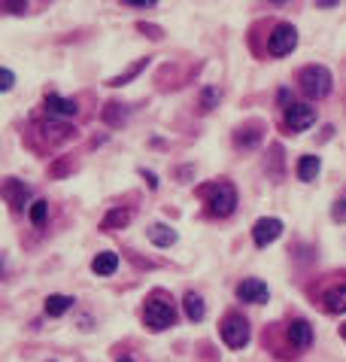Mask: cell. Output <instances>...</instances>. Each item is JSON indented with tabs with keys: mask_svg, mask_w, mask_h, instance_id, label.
I'll list each match as a JSON object with an SVG mask.
<instances>
[{
	"mask_svg": "<svg viewBox=\"0 0 346 362\" xmlns=\"http://www.w3.org/2000/svg\"><path fill=\"white\" fill-rule=\"evenodd\" d=\"M0 88H4V92H9V88H13V70H0Z\"/></svg>",
	"mask_w": 346,
	"mask_h": 362,
	"instance_id": "27",
	"label": "cell"
},
{
	"mask_svg": "<svg viewBox=\"0 0 346 362\" xmlns=\"http://www.w3.org/2000/svg\"><path fill=\"white\" fill-rule=\"evenodd\" d=\"M125 4L128 6H155L158 0H125Z\"/></svg>",
	"mask_w": 346,
	"mask_h": 362,
	"instance_id": "28",
	"label": "cell"
},
{
	"mask_svg": "<svg viewBox=\"0 0 346 362\" xmlns=\"http://www.w3.org/2000/svg\"><path fill=\"white\" fill-rule=\"evenodd\" d=\"M149 240L155 247H170V244H177V231L167 228V226H161V223H155V226L149 228Z\"/></svg>",
	"mask_w": 346,
	"mask_h": 362,
	"instance_id": "16",
	"label": "cell"
},
{
	"mask_svg": "<svg viewBox=\"0 0 346 362\" xmlns=\"http://www.w3.org/2000/svg\"><path fill=\"white\" fill-rule=\"evenodd\" d=\"M140 31H143L146 37H152V40H161V37H165V34H161V28H158V25H146V22L140 25Z\"/></svg>",
	"mask_w": 346,
	"mask_h": 362,
	"instance_id": "26",
	"label": "cell"
},
{
	"mask_svg": "<svg viewBox=\"0 0 346 362\" xmlns=\"http://www.w3.org/2000/svg\"><path fill=\"white\" fill-rule=\"evenodd\" d=\"M207 201L213 216H231L234 207H237V189L231 183H216L207 189Z\"/></svg>",
	"mask_w": 346,
	"mask_h": 362,
	"instance_id": "2",
	"label": "cell"
},
{
	"mask_svg": "<svg viewBox=\"0 0 346 362\" xmlns=\"http://www.w3.org/2000/svg\"><path fill=\"white\" fill-rule=\"evenodd\" d=\"M325 308L331 314H346V286H334L325 293Z\"/></svg>",
	"mask_w": 346,
	"mask_h": 362,
	"instance_id": "15",
	"label": "cell"
},
{
	"mask_svg": "<svg viewBox=\"0 0 346 362\" xmlns=\"http://www.w3.org/2000/svg\"><path fill=\"white\" fill-rule=\"evenodd\" d=\"M116 268H119V256H116V253H97L95 262H91V271H95L97 277L116 274Z\"/></svg>",
	"mask_w": 346,
	"mask_h": 362,
	"instance_id": "13",
	"label": "cell"
},
{
	"mask_svg": "<svg viewBox=\"0 0 346 362\" xmlns=\"http://www.w3.org/2000/svg\"><path fill=\"white\" fill-rule=\"evenodd\" d=\"M319 156H304L301 162H298V180H304V183H313V180L319 177Z\"/></svg>",
	"mask_w": 346,
	"mask_h": 362,
	"instance_id": "14",
	"label": "cell"
},
{
	"mask_svg": "<svg viewBox=\"0 0 346 362\" xmlns=\"http://www.w3.org/2000/svg\"><path fill=\"white\" fill-rule=\"evenodd\" d=\"M289 341H292V347H298V350H307L313 344V329L307 320H294L289 326Z\"/></svg>",
	"mask_w": 346,
	"mask_h": 362,
	"instance_id": "10",
	"label": "cell"
},
{
	"mask_svg": "<svg viewBox=\"0 0 346 362\" xmlns=\"http://www.w3.org/2000/svg\"><path fill=\"white\" fill-rule=\"evenodd\" d=\"M270 4H277V6H282V4H289V0H270Z\"/></svg>",
	"mask_w": 346,
	"mask_h": 362,
	"instance_id": "31",
	"label": "cell"
},
{
	"mask_svg": "<svg viewBox=\"0 0 346 362\" xmlns=\"http://www.w3.org/2000/svg\"><path fill=\"white\" fill-rule=\"evenodd\" d=\"M70 308H73V298L70 296H49L46 298V314L49 317H61V314H67Z\"/></svg>",
	"mask_w": 346,
	"mask_h": 362,
	"instance_id": "18",
	"label": "cell"
},
{
	"mask_svg": "<svg viewBox=\"0 0 346 362\" xmlns=\"http://www.w3.org/2000/svg\"><path fill=\"white\" fill-rule=\"evenodd\" d=\"M4 6H6V13H13V16H22L25 9H28V0H4Z\"/></svg>",
	"mask_w": 346,
	"mask_h": 362,
	"instance_id": "24",
	"label": "cell"
},
{
	"mask_svg": "<svg viewBox=\"0 0 346 362\" xmlns=\"http://www.w3.org/2000/svg\"><path fill=\"white\" fill-rule=\"evenodd\" d=\"M143 177L149 180V186H152V189H155V186H158V180H155V174H146V170H143Z\"/></svg>",
	"mask_w": 346,
	"mask_h": 362,
	"instance_id": "30",
	"label": "cell"
},
{
	"mask_svg": "<svg viewBox=\"0 0 346 362\" xmlns=\"http://www.w3.org/2000/svg\"><path fill=\"white\" fill-rule=\"evenodd\" d=\"M216 100H219L216 88H203V95H201V107L203 110H213V107H216Z\"/></svg>",
	"mask_w": 346,
	"mask_h": 362,
	"instance_id": "23",
	"label": "cell"
},
{
	"mask_svg": "<svg viewBox=\"0 0 346 362\" xmlns=\"http://www.w3.org/2000/svg\"><path fill=\"white\" fill-rule=\"evenodd\" d=\"M222 341H225L228 347H234V350L246 347L249 344V323L240 314H228L225 323H222Z\"/></svg>",
	"mask_w": 346,
	"mask_h": 362,
	"instance_id": "4",
	"label": "cell"
},
{
	"mask_svg": "<svg viewBox=\"0 0 346 362\" xmlns=\"http://www.w3.org/2000/svg\"><path fill=\"white\" fill-rule=\"evenodd\" d=\"M340 335H343V341H346V323H343V326H340Z\"/></svg>",
	"mask_w": 346,
	"mask_h": 362,
	"instance_id": "32",
	"label": "cell"
},
{
	"mask_svg": "<svg viewBox=\"0 0 346 362\" xmlns=\"http://www.w3.org/2000/svg\"><path fill=\"white\" fill-rule=\"evenodd\" d=\"M125 119H128L125 104H107V107H104V122H107V125H121Z\"/></svg>",
	"mask_w": 346,
	"mask_h": 362,
	"instance_id": "19",
	"label": "cell"
},
{
	"mask_svg": "<svg viewBox=\"0 0 346 362\" xmlns=\"http://www.w3.org/2000/svg\"><path fill=\"white\" fill-rule=\"evenodd\" d=\"M258 140H261V132H258V128H246V134L240 132L237 137H234V144L243 146V149H252V146L258 144Z\"/></svg>",
	"mask_w": 346,
	"mask_h": 362,
	"instance_id": "20",
	"label": "cell"
},
{
	"mask_svg": "<svg viewBox=\"0 0 346 362\" xmlns=\"http://www.w3.org/2000/svg\"><path fill=\"white\" fill-rule=\"evenodd\" d=\"M182 305H186V317L195 320V323H201L203 314H207V308H203V298L195 296V293H189L186 298H182Z\"/></svg>",
	"mask_w": 346,
	"mask_h": 362,
	"instance_id": "17",
	"label": "cell"
},
{
	"mask_svg": "<svg viewBox=\"0 0 346 362\" xmlns=\"http://www.w3.org/2000/svg\"><path fill=\"white\" fill-rule=\"evenodd\" d=\"M298 83H301V92L307 95V98H325L331 92V70L328 67H322V64H310V67H304L301 70V76H298Z\"/></svg>",
	"mask_w": 346,
	"mask_h": 362,
	"instance_id": "1",
	"label": "cell"
},
{
	"mask_svg": "<svg viewBox=\"0 0 346 362\" xmlns=\"http://www.w3.org/2000/svg\"><path fill=\"white\" fill-rule=\"evenodd\" d=\"M46 216H49V201H34V204H30V223L43 226Z\"/></svg>",
	"mask_w": 346,
	"mask_h": 362,
	"instance_id": "21",
	"label": "cell"
},
{
	"mask_svg": "<svg viewBox=\"0 0 346 362\" xmlns=\"http://www.w3.org/2000/svg\"><path fill=\"white\" fill-rule=\"evenodd\" d=\"M237 298L240 301H249V305H261V301H268V286L261 284V280H243L237 286Z\"/></svg>",
	"mask_w": 346,
	"mask_h": 362,
	"instance_id": "9",
	"label": "cell"
},
{
	"mask_svg": "<svg viewBox=\"0 0 346 362\" xmlns=\"http://www.w3.org/2000/svg\"><path fill=\"white\" fill-rule=\"evenodd\" d=\"M146 67V58H143V62H137L134 67H128L125 70V74H119V76H113V79H109V86H125L128 83V79H134L137 74H140V70H143Z\"/></svg>",
	"mask_w": 346,
	"mask_h": 362,
	"instance_id": "22",
	"label": "cell"
},
{
	"mask_svg": "<svg viewBox=\"0 0 346 362\" xmlns=\"http://www.w3.org/2000/svg\"><path fill=\"white\" fill-rule=\"evenodd\" d=\"M338 4H340V0H316L319 9H331V6H338Z\"/></svg>",
	"mask_w": 346,
	"mask_h": 362,
	"instance_id": "29",
	"label": "cell"
},
{
	"mask_svg": "<svg viewBox=\"0 0 346 362\" xmlns=\"http://www.w3.org/2000/svg\"><path fill=\"white\" fill-rule=\"evenodd\" d=\"M121 362H131V359H128V356H125V359H121Z\"/></svg>",
	"mask_w": 346,
	"mask_h": 362,
	"instance_id": "33",
	"label": "cell"
},
{
	"mask_svg": "<svg viewBox=\"0 0 346 362\" xmlns=\"http://www.w3.org/2000/svg\"><path fill=\"white\" fill-rule=\"evenodd\" d=\"M331 216L338 219V223H346V201H338V204L331 207Z\"/></svg>",
	"mask_w": 346,
	"mask_h": 362,
	"instance_id": "25",
	"label": "cell"
},
{
	"mask_svg": "<svg viewBox=\"0 0 346 362\" xmlns=\"http://www.w3.org/2000/svg\"><path fill=\"white\" fill-rule=\"evenodd\" d=\"M128 223H131V210L128 207H113L104 219H100V228H104V231H116V228H125Z\"/></svg>",
	"mask_w": 346,
	"mask_h": 362,
	"instance_id": "12",
	"label": "cell"
},
{
	"mask_svg": "<svg viewBox=\"0 0 346 362\" xmlns=\"http://www.w3.org/2000/svg\"><path fill=\"white\" fill-rule=\"evenodd\" d=\"M282 122H286V128L292 134H301L316 122V110H313L310 104H289L286 113H282Z\"/></svg>",
	"mask_w": 346,
	"mask_h": 362,
	"instance_id": "5",
	"label": "cell"
},
{
	"mask_svg": "<svg viewBox=\"0 0 346 362\" xmlns=\"http://www.w3.org/2000/svg\"><path fill=\"white\" fill-rule=\"evenodd\" d=\"M280 235H282V223L277 216H261L258 223L252 226V240H256V247H268Z\"/></svg>",
	"mask_w": 346,
	"mask_h": 362,
	"instance_id": "7",
	"label": "cell"
},
{
	"mask_svg": "<svg viewBox=\"0 0 346 362\" xmlns=\"http://www.w3.org/2000/svg\"><path fill=\"white\" fill-rule=\"evenodd\" d=\"M294 46H298V31H294L292 25H277L273 28V34L268 40V52L270 55L282 58V55H289Z\"/></svg>",
	"mask_w": 346,
	"mask_h": 362,
	"instance_id": "6",
	"label": "cell"
},
{
	"mask_svg": "<svg viewBox=\"0 0 346 362\" xmlns=\"http://www.w3.org/2000/svg\"><path fill=\"white\" fill-rule=\"evenodd\" d=\"M46 110L55 116H76V100L70 98H61V95H46Z\"/></svg>",
	"mask_w": 346,
	"mask_h": 362,
	"instance_id": "11",
	"label": "cell"
},
{
	"mask_svg": "<svg viewBox=\"0 0 346 362\" xmlns=\"http://www.w3.org/2000/svg\"><path fill=\"white\" fill-rule=\"evenodd\" d=\"M143 317H146V326H149V329H155V332L170 329L173 323H177V310H173V305H170V301H165V298H152V301H146Z\"/></svg>",
	"mask_w": 346,
	"mask_h": 362,
	"instance_id": "3",
	"label": "cell"
},
{
	"mask_svg": "<svg viewBox=\"0 0 346 362\" xmlns=\"http://www.w3.org/2000/svg\"><path fill=\"white\" fill-rule=\"evenodd\" d=\"M4 198H6V204L13 207V210H25L28 201H30V189L22 183V180L9 177L6 183H4Z\"/></svg>",
	"mask_w": 346,
	"mask_h": 362,
	"instance_id": "8",
	"label": "cell"
}]
</instances>
